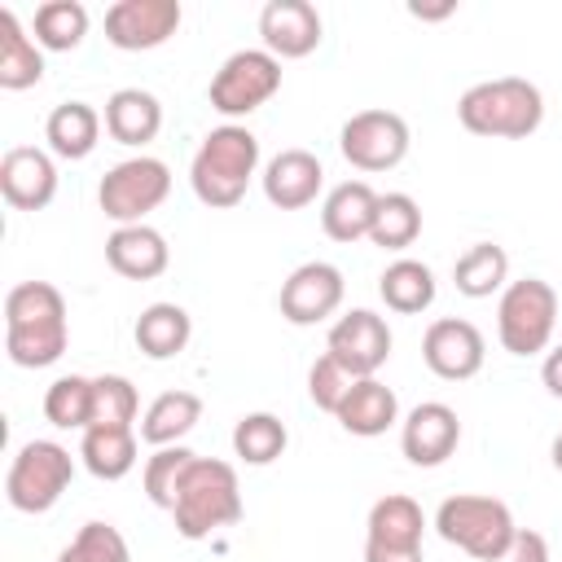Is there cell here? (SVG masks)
<instances>
[{"label":"cell","instance_id":"cell-1","mask_svg":"<svg viewBox=\"0 0 562 562\" xmlns=\"http://www.w3.org/2000/svg\"><path fill=\"white\" fill-rule=\"evenodd\" d=\"M255 171H259V136L241 123H224L202 136V145L189 162V184L202 206L228 211L246 198Z\"/></svg>","mask_w":562,"mask_h":562},{"label":"cell","instance_id":"cell-2","mask_svg":"<svg viewBox=\"0 0 562 562\" xmlns=\"http://www.w3.org/2000/svg\"><path fill=\"white\" fill-rule=\"evenodd\" d=\"M457 119L474 136L492 140H527L544 123V97L531 79L505 75V79H483L461 92Z\"/></svg>","mask_w":562,"mask_h":562},{"label":"cell","instance_id":"cell-3","mask_svg":"<svg viewBox=\"0 0 562 562\" xmlns=\"http://www.w3.org/2000/svg\"><path fill=\"white\" fill-rule=\"evenodd\" d=\"M176 531L184 540H206L241 518V483L237 470L220 457H198L193 470L184 474V487L176 496Z\"/></svg>","mask_w":562,"mask_h":562},{"label":"cell","instance_id":"cell-4","mask_svg":"<svg viewBox=\"0 0 562 562\" xmlns=\"http://www.w3.org/2000/svg\"><path fill=\"white\" fill-rule=\"evenodd\" d=\"M435 531L457 544L461 553H470L474 562H492L509 536L518 531L514 514L505 501L496 496H479V492H461V496H448L439 509H435Z\"/></svg>","mask_w":562,"mask_h":562},{"label":"cell","instance_id":"cell-5","mask_svg":"<svg viewBox=\"0 0 562 562\" xmlns=\"http://www.w3.org/2000/svg\"><path fill=\"white\" fill-rule=\"evenodd\" d=\"M558 325V290L540 277L509 281L496 303V338L509 356H536L549 347Z\"/></svg>","mask_w":562,"mask_h":562},{"label":"cell","instance_id":"cell-6","mask_svg":"<svg viewBox=\"0 0 562 562\" xmlns=\"http://www.w3.org/2000/svg\"><path fill=\"white\" fill-rule=\"evenodd\" d=\"M75 479V457L53 439H31L18 448L4 474V496L18 514H48Z\"/></svg>","mask_w":562,"mask_h":562},{"label":"cell","instance_id":"cell-7","mask_svg":"<svg viewBox=\"0 0 562 562\" xmlns=\"http://www.w3.org/2000/svg\"><path fill=\"white\" fill-rule=\"evenodd\" d=\"M167 193H171V171L162 158H149V154L114 162L97 184V202H101L105 220H114L119 228L145 224V215L158 211L167 202Z\"/></svg>","mask_w":562,"mask_h":562},{"label":"cell","instance_id":"cell-8","mask_svg":"<svg viewBox=\"0 0 562 562\" xmlns=\"http://www.w3.org/2000/svg\"><path fill=\"white\" fill-rule=\"evenodd\" d=\"M277 92H281V61L268 48H237L233 57H224V66L206 88L211 110L224 119H246L259 105H268Z\"/></svg>","mask_w":562,"mask_h":562},{"label":"cell","instance_id":"cell-9","mask_svg":"<svg viewBox=\"0 0 562 562\" xmlns=\"http://www.w3.org/2000/svg\"><path fill=\"white\" fill-rule=\"evenodd\" d=\"M408 123L395 110H360L342 123L338 149L356 171H391L408 158Z\"/></svg>","mask_w":562,"mask_h":562},{"label":"cell","instance_id":"cell-10","mask_svg":"<svg viewBox=\"0 0 562 562\" xmlns=\"http://www.w3.org/2000/svg\"><path fill=\"white\" fill-rule=\"evenodd\" d=\"M325 356H334L351 378H373L391 360V325L369 307H351L329 325Z\"/></svg>","mask_w":562,"mask_h":562},{"label":"cell","instance_id":"cell-11","mask_svg":"<svg viewBox=\"0 0 562 562\" xmlns=\"http://www.w3.org/2000/svg\"><path fill=\"white\" fill-rule=\"evenodd\" d=\"M180 0H114L105 9V40L123 53H149L180 31Z\"/></svg>","mask_w":562,"mask_h":562},{"label":"cell","instance_id":"cell-12","mask_svg":"<svg viewBox=\"0 0 562 562\" xmlns=\"http://www.w3.org/2000/svg\"><path fill=\"white\" fill-rule=\"evenodd\" d=\"M342 294H347V281L334 263L325 259H312V263H299L285 281H281V316L290 325H321L329 321L338 307H342Z\"/></svg>","mask_w":562,"mask_h":562},{"label":"cell","instance_id":"cell-13","mask_svg":"<svg viewBox=\"0 0 562 562\" xmlns=\"http://www.w3.org/2000/svg\"><path fill=\"white\" fill-rule=\"evenodd\" d=\"M483 356H487L483 334H479L470 321H461V316H439V321H430L426 334H422V360H426V369H430L435 378H443V382H465V378H474V373L483 369Z\"/></svg>","mask_w":562,"mask_h":562},{"label":"cell","instance_id":"cell-14","mask_svg":"<svg viewBox=\"0 0 562 562\" xmlns=\"http://www.w3.org/2000/svg\"><path fill=\"white\" fill-rule=\"evenodd\" d=\"M461 443V417L457 408H448L443 400H426L417 404L404 422H400V448L413 465L430 470V465H443Z\"/></svg>","mask_w":562,"mask_h":562},{"label":"cell","instance_id":"cell-15","mask_svg":"<svg viewBox=\"0 0 562 562\" xmlns=\"http://www.w3.org/2000/svg\"><path fill=\"white\" fill-rule=\"evenodd\" d=\"M0 193L13 211H44L57 198V162L35 145H13L0 158Z\"/></svg>","mask_w":562,"mask_h":562},{"label":"cell","instance_id":"cell-16","mask_svg":"<svg viewBox=\"0 0 562 562\" xmlns=\"http://www.w3.org/2000/svg\"><path fill=\"white\" fill-rule=\"evenodd\" d=\"M259 35H263V48L277 61H285V57L316 53V44L325 40V22L307 0H268L259 13Z\"/></svg>","mask_w":562,"mask_h":562},{"label":"cell","instance_id":"cell-17","mask_svg":"<svg viewBox=\"0 0 562 562\" xmlns=\"http://www.w3.org/2000/svg\"><path fill=\"white\" fill-rule=\"evenodd\" d=\"M259 180H263V198L277 211H303L316 202V193L325 184V167L307 149H281L277 158H268Z\"/></svg>","mask_w":562,"mask_h":562},{"label":"cell","instance_id":"cell-18","mask_svg":"<svg viewBox=\"0 0 562 562\" xmlns=\"http://www.w3.org/2000/svg\"><path fill=\"white\" fill-rule=\"evenodd\" d=\"M105 263L127 281H154L171 263V246L154 224H123L105 237Z\"/></svg>","mask_w":562,"mask_h":562},{"label":"cell","instance_id":"cell-19","mask_svg":"<svg viewBox=\"0 0 562 562\" xmlns=\"http://www.w3.org/2000/svg\"><path fill=\"white\" fill-rule=\"evenodd\" d=\"M373 211H378V193L369 180H342L325 193V206H321V228L329 241H342V246H356L360 237H369L373 228Z\"/></svg>","mask_w":562,"mask_h":562},{"label":"cell","instance_id":"cell-20","mask_svg":"<svg viewBox=\"0 0 562 562\" xmlns=\"http://www.w3.org/2000/svg\"><path fill=\"white\" fill-rule=\"evenodd\" d=\"M334 417H338V426H342L347 435L378 439V435H386V430L400 422V400H395V391H391L386 382H378V378H356Z\"/></svg>","mask_w":562,"mask_h":562},{"label":"cell","instance_id":"cell-21","mask_svg":"<svg viewBox=\"0 0 562 562\" xmlns=\"http://www.w3.org/2000/svg\"><path fill=\"white\" fill-rule=\"evenodd\" d=\"M101 119H105L110 140L132 145V149L149 145V140L162 132V105H158V97L145 92V88H119V92H110Z\"/></svg>","mask_w":562,"mask_h":562},{"label":"cell","instance_id":"cell-22","mask_svg":"<svg viewBox=\"0 0 562 562\" xmlns=\"http://www.w3.org/2000/svg\"><path fill=\"white\" fill-rule=\"evenodd\" d=\"M44 79V48L35 35H26L22 18L13 9H0V88L22 92Z\"/></svg>","mask_w":562,"mask_h":562},{"label":"cell","instance_id":"cell-23","mask_svg":"<svg viewBox=\"0 0 562 562\" xmlns=\"http://www.w3.org/2000/svg\"><path fill=\"white\" fill-rule=\"evenodd\" d=\"M136 430L132 426H88L83 439H79V461L88 474L105 479V483H119L136 470Z\"/></svg>","mask_w":562,"mask_h":562},{"label":"cell","instance_id":"cell-24","mask_svg":"<svg viewBox=\"0 0 562 562\" xmlns=\"http://www.w3.org/2000/svg\"><path fill=\"white\" fill-rule=\"evenodd\" d=\"M101 123H105V119H101L88 101H61V105H53V114L44 119V140H48V149H53L57 158L79 162V158H88V154L97 149Z\"/></svg>","mask_w":562,"mask_h":562},{"label":"cell","instance_id":"cell-25","mask_svg":"<svg viewBox=\"0 0 562 562\" xmlns=\"http://www.w3.org/2000/svg\"><path fill=\"white\" fill-rule=\"evenodd\" d=\"M422 505L404 492H391L382 501H373L369 522H364V544H386V549H422Z\"/></svg>","mask_w":562,"mask_h":562},{"label":"cell","instance_id":"cell-26","mask_svg":"<svg viewBox=\"0 0 562 562\" xmlns=\"http://www.w3.org/2000/svg\"><path fill=\"white\" fill-rule=\"evenodd\" d=\"M132 338L149 360H176L193 338V321H189V312L180 303H149L136 316Z\"/></svg>","mask_w":562,"mask_h":562},{"label":"cell","instance_id":"cell-27","mask_svg":"<svg viewBox=\"0 0 562 562\" xmlns=\"http://www.w3.org/2000/svg\"><path fill=\"white\" fill-rule=\"evenodd\" d=\"M198 422H202V400H198L193 391H162V395L145 408V417H140V439H145L149 448H171V443H180Z\"/></svg>","mask_w":562,"mask_h":562},{"label":"cell","instance_id":"cell-28","mask_svg":"<svg viewBox=\"0 0 562 562\" xmlns=\"http://www.w3.org/2000/svg\"><path fill=\"white\" fill-rule=\"evenodd\" d=\"M457 294L465 299H492L496 290L509 285V255L496 241H474L457 263H452Z\"/></svg>","mask_w":562,"mask_h":562},{"label":"cell","instance_id":"cell-29","mask_svg":"<svg viewBox=\"0 0 562 562\" xmlns=\"http://www.w3.org/2000/svg\"><path fill=\"white\" fill-rule=\"evenodd\" d=\"M378 294H382V303L391 312L417 316V312H426L435 303V272L422 259H395L378 277Z\"/></svg>","mask_w":562,"mask_h":562},{"label":"cell","instance_id":"cell-30","mask_svg":"<svg viewBox=\"0 0 562 562\" xmlns=\"http://www.w3.org/2000/svg\"><path fill=\"white\" fill-rule=\"evenodd\" d=\"M66 325V299L48 281H22L4 299V329H48Z\"/></svg>","mask_w":562,"mask_h":562},{"label":"cell","instance_id":"cell-31","mask_svg":"<svg viewBox=\"0 0 562 562\" xmlns=\"http://www.w3.org/2000/svg\"><path fill=\"white\" fill-rule=\"evenodd\" d=\"M31 31H35V44H40V48H48V53H70V48H79L83 35H88V9H83L79 0H44V4L35 9Z\"/></svg>","mask_w":562,"mask_h":562},{"label":"cell","instance_id":"cell-32","mask_svg":"<svg viewBox=\"0 0 562 562\" xmlns=\"http://www.w3.org/2000/svg\"><path fill=\"white\" fill-rule=\"evenodd\" d=\"M422 237V206L408 193H378L369 241L382 250H408Z\"/></svg>","mask_w":562,"mask_h":562},{"label":"cell","instance_id":"cell-33","mask_svg":"<svg viewBox=\"0 0 562 562\" xmlns=\"http://www.w3.org/2000/svg\"><path fill=\"white\" fill-rule=\"evenodd\" d=\"M290 443V430L277 413H246L237 426H233V452L246 461V465H272Z\"/></svg>","mask_w":562,"mask_h":562},{"label":"cell","instance_id":"cell-34","mask_svg":"<svg viewBox=\"0 0 562 562\" xmlns=\"http://www.w3.org/2000/svg\"><path fill=\"white\" fill-rule=\"evenodd\" d=\"M193 461H198V452H189L184 443H171V448H154L149 452V461H145V496L158 505V509H176V496H180V487H184V474L193 470Z\"/></svg>","mask_w":562,"mask_h":562},{"label":"cell","instance_id":"cell-35","mask_svg":"<svg viewBox=\"0 0 562 562\" xmlns=\"http://www.w3.org/2000/svg\"><path fill=\"white\" fill-rule=\"evenodd\" d=\"M44 417L57 430H88L92 426V378L66 373L44 391Z\"/></svg>","mask_w":562,"mask_h":562},{"label":"cell","instance_id":"cell-36","mask_svg":"<svg viewBox=\"0 0 562 562\" xmlns=\"http://www.w3.org/2000/svg\"><path fill=\"white\" fill-rule=\"evenodd\" d=\"M140 413V395L123 373L92 378V426H132Z\"/></svg>","mask_w":562,"mask_h":562},{"label":"cell","instance_id":"cell-37","mask_svg":"<svg viewBox=\"0 0 562 562\" xmlns=\"http://www.w3.org/2000/svg\"><path fill=\"white\" fill-rule=\"evenodd\" d=\"M57 562H132V549L119 527L110 522H83L79 536L57 553Z\"/></svg>","mask_w":562,"mask_h":562},{"label":"cell","instance_id":"cell-38","mask_svg":"<svg viewBox=\"0 0 562 562\" xmlns=\"http://www.w3.org/2000/svg\"><path fill=\"white\" fill-rule=\"evenodd\" d=\"M351 382H356V378H351L334 356H316L312 369H307V395H312V404L325 408V413H338V404H342V395L351 391Z\"/></svg>","mask_w":562,"mask_h":562},{"label":"cell","instance_id":"cell-39","mask_svg":"<svg viewBox=\"0 0 562 562\" xmlns=\"http://www.w3.org/2000/svg\"><path fill=\"white\" fill-rule=\"evenodd\" d=\"M492 562H549V540L540 531H531V527H518L509 536V544Z\"/></svg>","mask_w":562,"mask_h":562},{"label":"cell","instance_id":"cell-40","mask_svg":"<svg viewBox=\"0 0 562 562\" xmlns=\"http://www.w3.org/2000/svg\"><path fill=\"white\" fill-rule=\"evenodd\" d=\"M540 382H544V391H549L553 400H562V342L544 356V364H540Z\"/></svg>","mask_w":562,"mask_h":562},{"label":"cell","instance_id":"cell-41","mask_svg":"<svg viewBox=\"0 0 562 562\" xmlns=\"http://www.w3.org/2000/svg\"><path fill=\"white\" fill-rule=\"evenodd\" d=\"M364 562H422V549H386V544H364Z\"/></svg>","mask_w":562,"mask_h":562},{"label":"cell","instance_id":"cell-42","mask_svg":"<svg viewBox=\"0 0 562 562\" xmlns=\"http://www.w3.org/2000/svg\"><path fill=\"white\" fill-rule=\"evenodd\" d=\"M457 4L452 0H443V4H408V13L413 18H426V22H439V18H448Z\"/></svg>","mask_w":562,"mask_h":562},{"label":"cell","instance_id":"cell-43","mask_svg":"<svg viewBox=\"0 0 562 562\" xmlns=\"http://www.w3.org/2000/svg\"><path fill=\"white\" fill-rule=\"evenodd\" d=\"M553 465H558V470H562V435H558V439H553Z\"/></svg>","mask_w":562,"mask_h":562}]
</instances>
